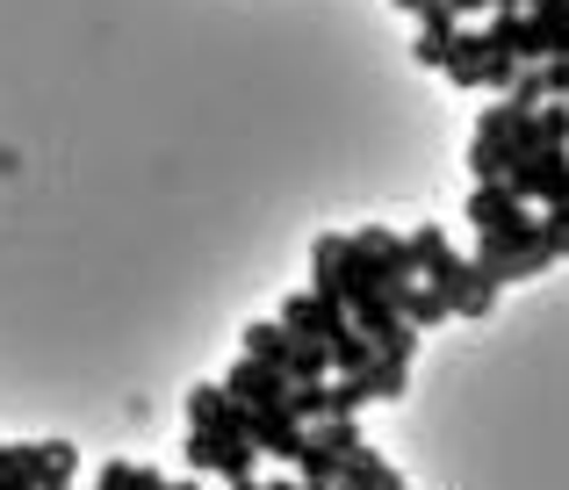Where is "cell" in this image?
Returning <instances> with one entry per match:
<instances>
[{"instance_id":"25","label":"cell","mask_w":569,"mask_h":490,"mask_svg":"<svg viewBox=\"0 0 569 490\" xmlns=\"http://www.w3.org/2000/svg\"><path fill=\"white\" fill-rule=\"evenodd\" d=\"M455 14H490V0H455Z\"/></svg>"},{"instance_id":"11","label":"cell","mask_w":569,"mask_h":490,"mask_svg":"<svg viewBox=\"0 0 569 490\" xmlns=\"http://www.w3.org/2000/svg\"><path fill=\"white\" fill-rule=\"evenodd\" d=\"M461 217H469L476 231H498V224H512V217H527V196H519L512 181H476Z\"/></svg>"},{"instance_id":"22","label":"cell","mask_w":569,"mask_h":490,"mask_svg":"<svg viewBox=\"0 0 569 490\" xmlns=\"http://www.w3.org/2000/svg\"><path fill=\"white\" fill-rule=\"evenodd\" d=\"M447 246H455V239H447V231H440V224H418V231H411V252H418V274H426V267H432V260H440V252H447Z\"/></svg>"},{"instance_id":"10","label":"cell","mask_w":569,"mask_h":490,"mask_svg":"<svg viewBox=\"0 0 569 490\" xmlns=\"http://www.w3.org/2000/svg\"><path fill=\"white\" fill-rule=\"evenodd\" d=\"M455 37H461V14H455V0H432V8L418 14V43H411V58H418V66H432V72H440V66H447V51H455Z\"/></svg>"},{"instance_id":"26","label":"cell","mask_w":569,"mask_h":490,"mask_svg":"<svg viewBox=\"0 0 569 490\" xmlns=\"http://www.w3.org/2000/svg\"><path fill=\"white\" fill-rule=\"evenodd\" d=\"M389 8H403V14H426V8H432V0H389Z\"/></svg>"},{"instance_id":"1","label":"cell","mask_w":569,"mask_h":490,"mask_svg":"<svg viewBox=\"0 0 569 490\" xmlns=\"http://www.w3.org/2000/svg\"><path fill=\"white\" fill-rule=\"evenodd\" d=\"M476 267L505 289V281L548 274V267H556V246H548L541 217H512V224H498V231H476Z\"/></svg>"},{"instance_id":"3","label":"cell","mask_w":569,"mask_h":490,"mask_svg":"<svg viewBox=\"0 0 569 490\" xmlns=\"http://www.w3.org/2000/svg\"><path fill=\"white\" fill-rule=\"evenodd\" d=\"M440 72H447L455 87H483V94H505V87L519 80V58H512V51H498V43H490V29H461Z\"/></svg>"},{"instance_id":"7","label":"cell","mask_w":569,"mask_h":490,"mask_svg":"<svg viewBox=\"0 0 569 490\" xmlns=\"http://www.w3.org/2000/svg\"><path fill=\"white\" fill-rule=\"evenodd\" d=\"M238 433H246L260 454H274V462H289V469H296V454H303V433H310V426H303V419H289V411H260V404H246V411H238Z\"/></svg>"},{"instance_id":"5","label":"cell","mask_w":569,"mask_h":490,"mask_svg":"<svg viewBox=\"0 0 569 490\" xmlns=\"http://www.w3.org/2000/svg\"><path fill=\"white\" fill-rule=\"evenodd\" d=\"M368 440H361V419H318L303 433V454H296V477L303 483H339V469L361 454Z\"/></svg>"},{"instance_id":"28","label":"cell","mask_w":569,"mask_h":490,"mask_svg":"<svg viewBox=\"0 0 569 490\" xmlns=\"http://www.w3.org/2000/svg\"><path fill=\"white\" fill-rule=\"evenodd\" d=\"M167 490H202V477H181V483H167Z\"/></svg>"},{"instance_id":"2","label":"cell","mask_w":569,"mask_h":490,"mask_svg":"<svg viewBox=\"0 0 569 490\" xmlns=\"http://www.w3.org/2000/svg\"><path fill=\"white\" fill-rule=\"evenodd\" d=\"M418 281H432V289L447 296V310H455V318H490V310H498V281L476 267V252H455V246H447Z\"/></svg>"},{"instance_id":"15","label":"cell","mask_w":569,"mask_h":490,"mask_svg":"<svg viewBox=\"0 0 569 490\" xmlns=\"http://www.w3.org/2000/svg\"><path fill=\"white\" fill-rule=\"evenodd\" d=\"M368 382V404H397L403 390H411V361H397V353H376V361L361 368Z\"/></svg>"},{"instance_id":"27","label":"cell","mask_w":569,"mask_h":490,"mask_svg":"<svg viewBox=\"0 0 569 490\" xmlns=\"http://www.w3.org/2000/svg\"><path fill=\"white\" fill-rule=\"evenodd\" d=\"M223 490H260V477H238V483H223Z\"/></svg>"},{"instance_id":"18","label":"cell","mask_w":569,"mask_h":490,"mask_svg":"<svg viewBox=\"0 0 569 490\" xmlns=\"http://www.w3.org/2000/svg\"><path fill=\"white\" fill-rule=\"evenodd\" d=\"M368 361H376V339H368L361 324H347V332L332 339V376H361Z\"/></svg>"},{"instance_id":"16","label":"cell","mask_w":569,"mask_h":490,"mask_svg":"<svg viewBox=\"0 0 569 490\" xmlns=\"http://www.w3.org/2000/svg\"><path fill=\"white\" fill-rule=\"evenodd\" d=\"M246 353L252 361H267V368H281V376H289V353H296V332L289 324H246Z\"/></svg>"},{"instance_id":"14","label":"cell","mask_w":569,"mask_h":490,"mask_svg":"<svg viewBox=\"0 0 569 490\" xmlns=\"http://www.w3.org/2000/svg\"><path fill=\"white\" fill-rule=\"evenodd\" d=\"M389 296H397V310L418 324V332H432V324H447V318H455V310H447V296L432 289V281H403V289H389Z\"/></svg>"},{"instance_id":"6","label":"cell","mask_w":569,"mask_h":490,"mask_svg":"<svg viewBox=\"0 0 569 490\" xmlns=\"http://www.w3.org/2000/svg\"><path fill=\"white\" fill-rule=\"evenodd\" d=\"M519 116H527V109H512V101H490V109H483V123H476V138H469V173H476V181H505V173H512Z\"/></svg>"},{"instance_id":"12","label":"cell","mask_w":569,"mask_h":490,"mask_svg":"<svg viewBox=\"0 0 569 490\" xmlns=\"http://www.w3.org/2000/svg\"><path fill=\"white\" fill-rule=\"evenodd\" d=\"M29 477H37V490H72V477H80V448L37 440V448H29Z\"/></svg>"},{"instance_id":"4","label":"cell","mask_w":569,"mask_h":490,"mask_svg":"<svg viewBox=\"0 0 569 490\" xmlns=\"http://www.w3.org/2000/svg\"><path fill=\"white\" fill-rule=\"evenodd\" d=\"M188 469L194 477H223V483H238V477H252L260 469V448H252L238 426H188Z\"/></svg>"},{"instance_id":"17","label":"cell","mask_w":569,"mask_h":490,"mask_svg":"<svg viewBox=\"0 0 569 490\" xmlns=\"http://www.w3.org/2000/svg\"><path fill=\"white\" fill-rule=\"evenodd\" d=\"M289 419H303V426L332 419V376L325 382H289Z\"/></svg>"},{"instance_id":"29","label":"cell","mask_w":569,"mask_h":490,"mask_svg":"<svg viewBox=\"0 0 569 490\" xmlns=\"http://www.w3.org/2000/svg\"><path fill=\"white\" fill-rule=\"evenodd\" d=\"M490 8H533V0H490Z\"/></svg>"},{"instance_id":"8","label":"cell","mask_w":569,"mask_h":490,"mask_svg":"<svg viewBox=\"0 0 569 490\" xmlns=\"http://www.w3.org/2000/svg\"><path fill=\"white\" fill-rule=\"evenodd\" d=\"M281 324H289V332H303V339H325V347H332V339L353 324V310H347V303H332V296H318V289H303V296H289V303H281Z\"/></svg>"},{"instance_id":"13","label":"cell","mask_w":569,"mask_h":490,"mask_svg":"<svg viewBox=\"0 0 569 490\" xmlns=\"http://www.w3.org/2000/svg\"><path fill=\"white\" fill-rule=\"evenodd\" d=\"M527 22H533V51H541V66L569 51V0H533Z\"/></svg>"},{"instance_id":"23","label":"cell","mask_w":569,"mask_h":490,"mask_svg":"<svg viewBox=\"0 0 569 490\" xmlns=\"http://www.w3.org/2000/svg\"><path fill=\"white\" fill-rule=\"evenodd\" d=\"M541 231H548V246H556V260H569V202L541 217Z\"/></svg>"},{"instance_id":"9","label":"cell","mask_w":569,"mask_h":490,"mask_svg":"<svg viewBox=\"0 0 569 490\" xmlns=\"http://www.w3.org/2000/svg\"><path fill=\"white\" fill-rule=\"evenodd\" d=\"M223 390L238 397V404H260V411H289V376L267 361H252V353H238L231 376H223Z\"/></svg>"},{"instance_id":"19","label":"cell","mask_w":569,"mask_h":490,"mask_svg":"<svg viewBox=\"0 0 569 490\" xmlns=\"http://www.w3.org/2000/svg\"><path fill=\"white\" fill-rule=\"evenodd\" d=\"M94 490H167V477H159V469H144V462H109L94 477Z\"/></svg>"},{"instance_id":"24","label":"cell","mask_w":569,"mask_h":490,"mask_svg":"<svg viewBox=\"0 0 569 490\" xmlns=\"http://www.w3.org/2000/svg\"><path fill=\"white\" fill-rule=\"evenodd\" d=\"M548 94L569 101V51H562V58H548Z\"/></svg>"},{"instance_id":"20","label":"cell","mask_w":569,"mask_h":490,"mask_svg":"<svg viewBox=\"0 0 569 490\" xmlns=\"http://www.w3.org/2000/svg\"><path fill=\"white\" fill-rule=\"evenodd\" d=\"M505 101H512V109H541V101H556V94H548V66H519V80L505 87Z\"/></svg>"},{"instance_id":"21","label":"cell","mask_w":569,"mask_h":490,"mask_svg":"<svg viewBox=\"0 0 569 490\" xmlns=\"http://www.w3.org/2000/svg\"><path fill=\"white\" fill-rule=\"evenodd\" d=\"M368 411V382L361 376H339L332 382V419H361Z\"/></svg>"}]
</instances>
